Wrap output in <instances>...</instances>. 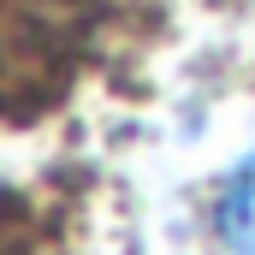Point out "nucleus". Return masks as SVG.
Instances as JSON below:
<instances>
[{
  "instance_id": "1",
  "label": "nucleus",
  "mask_w": 255,
  "mask_h": 255,
  "mask_svg": "<svg viewBox=\"0 0 255 255\" xmlns=\"http://www.w3.org/2000/svg\"><path fill=\"white\" fill-rule=\"evenodd\" d=\"M214 232L226 255H255V154L232 172V184L214 208Z\"/></svg>"
}]
</instances>
